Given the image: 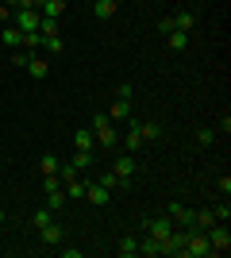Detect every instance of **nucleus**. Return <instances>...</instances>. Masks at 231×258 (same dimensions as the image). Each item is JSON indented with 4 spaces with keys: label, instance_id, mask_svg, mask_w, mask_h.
Here are the masks:
<instances>
[{
    "label": "nucleus",
    "instance_id": "nucleus-1",
    "mask_svg": "<svg viewBox=\"0 0 231 258\" xmlns=\"http://www.w3.org/2000/svg\"><path fill=\"white\" fill-rule=\"evenodd\" d=\"M89 127H93V139H97L104 151H112V147L120 143V135H116V123L108 119V112H97V116L89 119Z\"/></svg>",
    "mask_w": 231,
    "mask_h": 258
},
{
    "label": "nucleus",
    "instance_id": "nucleus-2",
    "mask_svg": "<svg viewBox=\"0 0 231 258\" xmlns=\"http://www.w3.org/2000/svg\"><path fill=\"white\" fill-rule=\"evenodd\" d=\"M204 235H208V247H212V254H227L231 250V231H227V224H208L204 227Z\"/></svg>",
    "mask_w": 231,
    "mask_h": 258
},
{
    "label": "nucleus",
    "instance_id": "nucleus-3",
    "mask_svg": "<svg viewBox=\"0 0 231 258\" xmlns=\"http://www.w3.org/2000/svg\"><path fill=\"white\" fill-rule=\"evenodd\" d=\"M39 20H43V12H39V8L12 12V27H20V31H39Z\"/></svg>",
    "mask_w": 231,
    "mask_h": 258
},
{
    "label": "nucleus",
    "instance_id": "nucleus-4",
    "mask_svg": "<svg viewBox=\"0 0 231 258\" xmlns=\"http://www.w3.org/2000/svg\"><path fill=\"white\" fill-rule=\"evenodd\" d=\"M39 239H43V247H62V239H66V227L50 220L46 227H39Z\"/></svg>",
    "mask_w": 231,
    "mask_h": 258
},
{
    "label": "nucleus",
    "instance_id": "nucleus-5",
    "mask_svg": "<svg viewBox=\"0 0 231 258\" xmlns=\"http://www.w3.org/2000/svg\"><path fill=\"white\" fill-rule=\"evenodd\" d=\"M174 220L170 216H154V220H146V235H154V239H166L170 231H174Z\"/></svg>",
    "mask_w": 231,
    "mask_h": 258
},
{
    "label": "nucleus",
    "instance_id": "nucleus-6",
    "mask_svg": "<svg viewBox=\"0 0 231 258\" xmlns=\"http://www.w3.org/2000/svg\"><path fill=\"white\" fill-rule=\"evenodd\" d=\"M135 170H139V166H135V158H131V154H120V158H116V166H112V173H116V177H120L123 185H127V181L135 177Z\"/></svg>",
    "mask_w": 231,
    "mask_h": 258
},
{
    "label": "nucleus",
    "instance_id": "nucleus-7",
    "mask_svg": "<svg viewBox=\"0 0 231 258\" xmlns=\"http://www.w3.org/2000/svg\"><path fill=\"white\" fill-rule=\"evenodd\" d=\"M85 201H89V205H100V208H104V205L112 201V193H108L100 181H89V185H85Z\"/></svg>",
    "mask_w": 231,
    "mask_h": 258
},
{
    "label": "nucleus",
    "instance_id": "nucleus-8",
    "mask_svg": "<svg viewBox=\"0 0 231 258\" xmlns=\"http://www.w3.org/2000/svg\"><path fill=\"white\" fill-rule=\"evenodd\" d=\"M73 147H77V151H97L93 127H77V131H73Z\"/></svg>",
    "mask_w": 231,
    "mask_h": 258
},
{
    "label": "nucleus",
    "instance_id": "nucleus-9",
    "mask_svg": "<svg viewBox=\"0 0 231 258\" xmlns=\"http://www.w3.org/2000/svg\"><path fill=\"white\" fill-rule=\"evenodd\" d=\"M0 43L8 46V50H20V46H23V31H20V27H12V23H8V27L0 31Z\"/></svg>",
    "mask_w": 231,
    "mask_h": 258
},
{
    "label": "nucleus",
    "instance_id": "nucleus-10",
    "mask_svg": "<svg viewBox=\"0 0 231 258\" xmlns=\"http://www.w3.org/2000/svg\"><path fill=\"white\" fill-rule=\"evenodd\" d=\"M116 12H120L116 0H93V16H97V20H112Z\"/></svg>",
    "mask_w": 231,
    "mask_h": 258
},
{
    "label": "nucleus",
    "instance_id": "nucleus-11",
    "mask_svg": "<svg viewBox=\"0 0 231 258\" xmlns=\"http://www.w3.org/2000/svg\"><path fill=\"white\" fill-rule=\"evenodd\" d=\"M143 143H146V139H143V131H139V123H131V127H127V135H123V147H127V154H135Z\"/></svg>",
    "mask_w": 231,
    "mask_h": 258
},
{
    "label": "nucleus",
    "instance_id": "nucleus-12",
    "mask_svg": "<svg viewBox=\"0 0 231 258\" xmlns=\"http://www.w3.org/2000/svg\"><path fill=\"white\" fill-rule=\"evenodd\" d=\"M108 119H120V123H123V119H131V100L116 97V100H112V108H108Z\"/></svg>",
    "mask_w": 231,
    "mask_h": 258
},
{
    "label": "nucleus",
    "instance_id": "nucleus-13",
    "mask_svg": "<svg viewBox=\"0 0 231 258\" xmlns=\"http://www.w3.org/2000/svg\"><path fill=\"white\" fill-rule=\"evenodd\" d=\"M139 254H146V258H162V239H154V235L139 239Z\"/></svg>",
    "mask_w": 231,
    "mask_h": 258
},
{
    "label": "nucleus",
    "instance_id": "nucleus-14",
    "mask_svg": "<svg viewBox=\"0 0 231 258\" xmlns=\"http://www.w3.org/2000/svg\"><path fill=\"white\" fill-rule=\"evenodd\" d=\"M27 74H31L35 81H43V77L50 74V62H46V58H39V54H35L31 62H27Z\"/></svg>",
    "mask_w": 231,
    "mask_h": 258
},
{
    "label": "nucleus",
    "instance_id": "nucleus-15",
    "mask_svg": "<svg viewBox=\"0 0 231 258\" xmlns=\"http://www.w3.org/2000/svg\"><path fill=\"white\" fill-rule=\"evenodd\" d=\"M85 177H77V181H69V185H62V189H66V201H81V197H85Z\"/></svg>",
    "mask_w": 231,
    "mask_h": 258
},
{
    "label": "nucleus",
    "instance_id": "nucleus-16",
    "mask_svg": "<svg viewBox=\"0 0 231 258\" xmlns=\"http://www.w3.org/2000/svg\"><path fill=\"white\" fill-rule=\"evenodd\" d=\"M39 46H43L46 54H62V50H66V43H62V35H43V43H39Z\"/></svg>",
    "mask_w": 231,
    "mask_h": 258
},
{
    "label": "nucleus",
    "instance_id": "nucleus-17",
    "mask_svg": "<svg viewBox=\"0 0 231 258\" xmlns=\"http://www.w3.org/2000/svg\"><path fill=\"white\" fill-rule=\"evenodd\" d=\"M116 250H120L123 258H135V254H139V239H135V235H123V239H120V247H116Z\"/></svg>",
    "mask_w": 231,
    "mask_h": 258
},
{
    "label": "nucleus",
    "instance_id": "nucleus-18",
    "mask_svg": "<svg viewBox=\"0 0 231 258\" xmlns=\"http://www.w3.org/2000/svg\"><path fill=\"white\" fill-rule=\"evenodd\" d=\"M46 16V20H58V16H62V12H66V0H46L43 8H39Z\"/></svg>",
    "mask_w": 231,
    "mask_h": 258
},
{
    "label": "nucleus",
    "instance_id": "nucleus-19",
    "mask_svg": "<svg viewBox=\"0 0 231 258\" xmlns=\"http://www.w3.org/2000/svg\"><path fill=\"white\" fill-rule=\"evenodd\" d=\"M166 43H170V50H185V46H189V31H170V35H166Z\"/></svg>",
    "mask_w": 231,
    "mask_h": 258
},
{
    "label": "nucleus",
    "instance_id": "nucleus-20",
    "mask_svg": "<svg viewBox=\"0 0 231 258\" xmlns=\"http://www.w3.org/2000/svg\"><path fill=\"white\" fill-rule=\"evenodd\" d=\"M193 23H197V20H193V12H177V16H174V27H177V31H189V35H193Z\"/></svg>",
    "mask_w": 231,
    "mask_h": 258
},
{
    "label": "nucleus",
    "instance_id": "nucleus-21",
    "mask_svg": "<svg viewBox=\"0 0 231 258\" xmlns=\"http://www.w3.org/2000/svg\"><path fill=\"white\" fill-rule=\"evenodd\" d=\"M46 208H50V212H62V208H66V189H58V193H46Z\"/></svg>",
    "mask_w": 231,
    "mask_h": 258
},
{
    "label": "nucleus",
    "instance_id": "nucleus-22",
    "mask_svg": "<svg viewBox=\"0 0 231 258\" xmlns=\"http://www.w3.org/2000/svg\"><path fill=\"white\" fill-rule=\"evenodd\" d=\"M31 58H35V50H23V46H20V50H12V66H16V70H27Z\"/></svg>",
    "mask_w": 231,
    "mask_h": 258
},
{
    "label": "nucleus",
    "instance_id": "nucleus-23",
    "mask_svg": "<svg viewBox=\"0 0 231 258\" xmlns=\"http://www.w3.org/2000/svg\"><path fill=\"white\" fill-rule=\"evenodd\" d=\"M100 185H104L108 193H116V189H127V185H123V181H120V177H116L112 170H108V173H100Z\"/></svg>",
    "mask_w": 231,
    "mask_h": 258
},
{
    "label": "nucleus",
    "instance_id": "nucleus-24",
    "mask_svg": "<svg viewBox=\"0 0 231 258\" xmlns=\"http://www.w3.org/2000/svg\"><path fill=\"white\" fill-rule=\"evenodd\" d=\"M139 131H143V139H158V135H162V123H158V119H146V123H139Z\"/></svg>",
    "mask_w": 231,
    "mask_h": 258
},
{
    "label": "nucleus",
    "instance_id": "nucleus-25",
    "mask_svg": "<svg viewBox=\"0 0 231 258\" xmlns=\"http://www.w3.org/2000/svg\"><path fill=\"white\" fill-rule=\"evenodd\" d=\"M43 193H58V189H62V177H58V173H43Z\"/></svg>",
    "mask_w": 231,
    "mask_h": 258
},
{
    "label": "nucleus",
    "instance_id": "nucleus-26",
    "mask_svg": "<svg viewBox=\"0 0 231 258\" xmlns=\"http://www.w3.org/2000/svg\"><path fill=\"white\" fill-rule=\"evenodd\" d=\"M77 166V170H89V166H93V151H73V158H69Z\"/></svg>",
    "mask_w": 231,
    "mask_h": 258
},
{
    "label": "nucleus",
    "instance_id": "nucleus-27",
    "mask_svg": "<svg viewBox=\"0 0 231 258\" xmlns=\"http://www.w3.org/2000/svg\"><path fill=\"white\" fill-rule=\"evenodd\" d=\"M50 220H54V212H50V208H39V212L31 216V224H35V231H39V227H46V224H50Z\"/></svg>",
    "mask_w": 231,
    "mask_h": 258
},
{
    "label": "nucleus",
    "instance_id": "nucleus-28",
    "mask_svg": "<svg viewBox=\"0 0 231 258\" xmlns=\"http://www.w3.org/2000/svg\"><path fill=\"white\" fill-rule=\"evenodd\" d=\"M216 143V127H200L197 131V147H212Z\"/></svg>",
    "mask_w": 231,
    "mask_h": 258
},
{
    "label": "nucleus",
    "instance_id": "nucleus-29",
    "mask_svg": "<svg viewBox=\"0 0 231 258\" xmlns=\"http://www.w3.org/2000/svg\"><path fill=\"white\" fill-rule=\"evenodd\" d=\"M39 43H43L39 31H23V50H39Z\"/></svg>",
    "mask_w": 231,
    "mask_h": 258
},
{
    "label": "nucleus",
    "instance_id": "nucleus-30",
    "mask_svg": "<svg viewBox=\"0 0 231 258\" xmlns=\"http://www.w3.org/2000/svg\"><path fill=\"white\" fill-rule=\"evenodd\" d=\"M58 166H62V162H58L54 154H43V162H39V170H43V173H58Z\"/></svg>",
    "mask_w": 231,
    "mask_h": 258
},
{
    "label": "nucleus",
    "instance_id": "nucleus-31",
    "mask_svg": "<svg viewBox=\"0 0 231 258\" xmlns=\"http://www.w3.org/2000/svg\"><path fill=\"white\" fill-rule=\"evenodd\" d=\"M212 212H216V220H220V224H227V220H231V205H227V197H223V205H220V208H212Z\"/></svg>",
    "mask_w": 231,
    "mask_h": 258
},
{
    "label": "nucleus",
    "instance_id": "nucleus-32",
    "mask_svg": "<svg viewBox=\"0 0 231 258\" xmlns=\"http://www.w3.org/2000/svg\"><path fill=\"white\" fill-rule=\"evenodd\" d=\"M112 97H120V100H131V85H127V81H120V85H116V93H112Z\"/></svg>",
    "mask_w": 231,
    "mask_h": 258
},
{
    "label": "nucleus",
    "instance_id": "nucleus-33",
    "mask_svg": "<svg viewBox=\"0 0 231 258\" xmlns=\"http://www.w3.org/2000/svg\"><path fill=\"white\" fill-rule=\"evenodd\" d=\"M158 27H162L166 35H170V31H177V27H174V16H162V23H158Z\"/></svg>",
    "mask_w": 231,
    "mask_h": 258
},
{
    "label": "nucleus",
    "instance_id": "nucleus-34",
    "mask_svg": "<svg viewBox=\"0 0 231 258\" xmlns=\"http://www.w3.org/2000/svg\"><path fill=\"white\" fill-rule=\"evenodd\" d=\"M220 193H223V197H231V177H227V173L220 177Z\"/></svg>",
    "mask_w": 231,
    "mask_h": 258
},
{
    "label": "nucleus",
    "instance_id": "nucleus-35",
    "mask_svg": "<svg viewBox=\"0 0 231 258\" xmlns=\"http://www.w3.org/2000/svg\"><path fill=\"white\" fill-rule=\"evenodd\" d=\"M0 23H12V8L8 4H0Z\"/></svg>",
    "mask_w": 231,
    "mask_h": 258
},
{
    "label": "nucleus",
    "instance_id": "nucleus-36",
    "mask_svg": "<svg viewBox=\"0 0 231 258\" xmlns=\"http://www.w3.org/2000/svg\"><path fill=\"white\" fill-rule=\"evenodd\" d=\"M43 4H46V0H35V8H43Z\"/></svg>",
    "mask_w": 231,
    "mask_h": 258
},
{
    "label": "nucleus",
    "instance_id": "nucleus-37",
    "mask_svg": "<svg viewBox=\"0 0 231 258\" xmlns=\"http://www.w3.org/2000/svg\"><path fill=\"white\" fill-rule=\"evenodd\" d=\"M4 220H8V216H4V208H0V224H4Z\"/></svg>",
    "mask_w": 231,
    "mask_h": 258
},
{
    "label": "nucleus",
    "instance_id": "nucleus-38",
    "mask_svg": "<svg viewBox=\"0 0 231 258\" xmlns=\"http://www.w3.org/2000/svg\"><path fill=\"white\" fill-rule=\"evenodd\" d=\"M116 4H123V0H116Z\"/></svg>",
    "mask_w": 231,
    "mask_h": 258
}]
</instances>
